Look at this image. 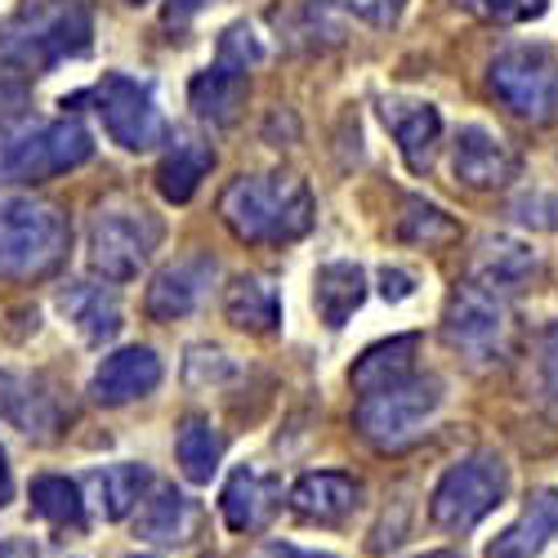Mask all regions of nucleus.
Wrapping results in <instances>:
<instances>
[{
  "label": "nucleus",
  "mask_w": 558,
  "mask_h": 558,
  "mask_svg": "<svg viewBox=\"0 0 558 558\" xmlns=\"http://www.w3.org/2000/svg\"><path fill=\"white\" fill-rule=\"evenodd\" d=\"M219 219L238 242L251 246H291L317 219L308 183L295 174H238L219 193Z\"/></svg>",
  "instance_id": "f257e3e1"
},
{
  "label": "nucleus",
  "mask_w": 558,
  "mask_h": 558,
  "mask_svg": "<svg viewBox=\"0 0 558 558\" xmlns=\"http://www.w3.org/2000/svg\"><path fill=\"white\" fill-rule=\"evenodd\" d=\"M72 246L68 215L45 197H0V277L36 282L50 277Z\"/></svg>",
  "instance_id": "f03ea898"
},
{
  "label": "nucleus",
  "mask_w": 558,
  "mask_h": 558,
  "mask_svg": "<svg viewBox=\"0 0 558 558\" xmlns=\"http://www.w3.org/2000/svg\"><path fill=\"white\" fill-rule=\"evenodd\" d=\"M95 36V19L81 0H54V5L23 10L0 32V59H10L27 76H45L68 59H81Z\"/></svg>",
  "instance_id": "7ed1b4c3"
},
{
  "label": "nucleus",
  "mask_w": 558,
  "mask_h": 558,
  "mask_svg": "<svg viewBox=\"0 0 558 558\" xmlns=\"http://www.w3.org/2000/svg\"><path fill=\"white\" fill-rule=\"evenodd\" d=\"M442 340L474 371L500 366L509 357V349H514V308H509V295L464 277L447 300Z\"/></svg>",
  "instance_id": "20e7f679"
},
{
  "label": "nucleus",
  "mask_w": 558,
  "mask_h": 558,
  "mask_svg": "<svg viewBox=\"0 0 558 558\" xmlns=\"http://www.w3.org/2000/svg\"><path fill=\"white\" fill-rule=\"evenodd\" d=\"M161 238L166 228L148 206L112 197L89 219V268L104 282H130V277H138V268H148Z\"/></svg>",
  "instance_id": "39448f33"
},
{
  "label": "nucleus",
  "mask_w": 558,
  "mask_h": 558,
  "mask_svg": "<svg viewBox=\"0 0 558 558\" xmlns=\"http://www.w3.org/2000/svg\"><path fill=\"white\" fill-rule=\"evenodd\" d=\"M95 157V138L76 117L40 121L27 130H14L0 138V189L10 183H45L54 174H68Z\"/></svg>",
  "instance_id": "423d86ee"
},
{
  "label": "nucleus",
  "mask_w": 558,
  "mask_h": 558,
  "mask_svg": "<svg viewBox=\"0 0 558 558\" xmlns=\"http://www.w3.org/2000/svg\"><path fill=\"white\" fill-rule=\"evenodd\" d=\"M442 407V380L434 376H407L389 389L362 393L353 407V429L376 451H402L425 434V425Z\"/></svg>",
  "instance_id": "0eeeda50"
},
{
  "label": "nucleus",
  "mask_w": 558,
  "mask_h": 558,
  "mask_svg": "<svg viewBox=\"0 0 558 558\" xmlns=\"http://www.w3.org/2000/svg\"><path fill=\"white\" fill-rule=\"evenodd\" d=\"M505 492H509L505 460L496 451H474V456L456 460L438 478V487L429 496V519L447 532H470L505 500Z\"/></svg>",
  "instance_id": "6e6552de"
},
{
  "label": "nucleus",
  "mask_w": 558,
  "mask_h": 558,
  "mask_svg": "<svg viewBox=\"0 0 558 558\" xmlns=\"http://www.w3.org/2000/svg\"><path fill=\"white\" fill-rule=\"evenodd\" d=\"M487 89L532 125L558 121V59L545 45H514L500 50L487 68Z\"/></svg>",
  "instance_id": "1a4fd4ad"
},
{
  "label": "nucleus",
  "mask_w": 558,
  "mask_h": 558,
  "mask_svg": "<svg viewBox=\"0 0 558 558\" xmlns=\"http://www.w3.org/2000/svg\"><path fill=\"white\" fill-rule=\"evenodd\" d=\"M89 99H95V112L104 117L108 138L125 153H153L170 138V125L144 81L125 72H104L99 85L89 89Z\"/></svg>",
  "instance_id": "9d476101"
},
{
  "label": "nucleus",
  "mask_w": 558,
  "mask_h": 558,
  "mask_svg": "<svg viewBox=\"0 0 558 558\" xmlns=\"http://www.w3.org/2000/svg\"><path fill=\"white\" fill-rule=\"evenodd\" d=\"M451 170L464 189L496 193V189H509V183L519 179V153L509 148L500 134H492L487 125H464L456 134V148H451Z\"/></svg>",
  "instance_id": "9b49d317"
},
{
  "label": "nucleus",
  "mask_w": 558,
  "mask_h": 558,
  "mask_svg": "<svg viewBox=\"0 0 558 558\" xmlns=\"http://www.w3.org/2000/svg\"><path fill=\"white\" fill-rule=\"evenodd\" d=\"M215 272H219V264H215V255H206V251L183 255V259H174L170 268H161V272L153 277L148 295H144L148 317H153V322H179V317H189V313L202 304L206 287L215 282Z\"/></svg>",
  "instance_id": "f8f14e48"
},
{
  "label": "nucleus",
  "mask_w": 558,
  "mask_h": 558,
  "mask_svg": "<svg viewBox=\"0 0 558 558\" xmlns=\"http://www.w3.org/2000/svg\"><path fill=\"white\" fill-rule=\"evenodd\" d=\"M157 385H161V357L148 344H130L99 362L95 380H89V398L99 407H121L134 398H148Z\"/></svg>",
  "instance_id": "ddd939ff"
},
{
  "label": "nucleus",
  "mask_w": 558,
  "mask_h": 558,
  "mask_svg": "<svg viewBox=\"0 0 558 558\" xmlns=\"http://www.w3.org/2000/svg\"><path fill=\"white\" fill-rule=\"evenodd\" d=\"M0 415L23 429L27 438H50L63 421L59 411V393L45 376H23V371H5L0 366Z\"/></svg>",
  "instance_id": "4468645a"
},
{
  "label": "nucleus",
  "mask_w": 558,
  "mask_h": 558,
  "mask_svg": "<svg viewBox=\"0 0 558 558\" xmlns=\"http://www.w3.org/2000/svg\"><path fill=\"white\" fill-rule=\"evenodd\" d=\"M380 117L389 125V134L398 138V153L407 161L411 174H429L438 144H442V117L434 104L421 99H380Z\"/></svg>",
  "instance_id": "2eb2a0df"
},
{
  "label": "nucleus",
  "mask_w": 558,
  "mask_h": 558,
  "mask_svg": "<svg viewBox=\"0 0 558 558\" xmlns=\"http://www.w3.org/2000/svg\"><path fill=\"white\" fill-rule=\"evenodd\" d=\"M219 509L232 532H259V527H268L277 509H282V483L264 470H238L223 483Z\"/></svg>",
  "instance_id": "dca6fc26"
},
{
  "label": "nucleus",
  "mask_w": 558,
  "mask_h": 558,
  "mask_svg": "<svg viewBox=\"0 0 558 558\" xmlns=\"http://www.w3.org/2000/svg\"><path fill=\"white\" fill-rule=\"evenodd\" d=\"M357 505H362V483L336 470L304 474L291 487V509L308 523H344Z\"/></svg>",
  "instance_id": "f3484780"
},
{
  "label": "nucleus",
  "mask_w": 558,
  "mask_h": 558,
  "mask_svg": "<svg viewBox=\"0 0 558 558\" xmlns=\"http://www.w3.org/2000/svg\"><path fill=\"white\" fill-rule=\"evenodd\" d=\"M554 536H558V492L541 487L527 496L519 523H509L487 545V558H536Z\"/></svg>",
  "instance_id": "a211bd4d"
},
{
  "label": "nucleus",
  "mask_w": 558,
  "mask_h": 558,
  "mask_svg": "<svg viewBox=\"0 0 558 558\" xmlns=\"http://www.w3.org/2000/svg\"><path fill=\"white\" fill-rule=\"evenodd\" d=\"M536 272H541L536 251L523 246V242H514V238H500V232H496V238H483V242H478V251H474V268H470L474 282L496 287V291H505V295L523 291Z\"/></svg>",
  "instance_id": "6ab92c4d"
},
{
  "label": "nucleus",
  "mask_w": 558,
  "mask_h": 558,
  "mask_svg": "<svg viewBox=\"0 0 558 558\" xmlns=\"http://www.w3.org/2000/svg\"><path fill=\"white\" fill-rule=\"evenodd\" d=\"M59 308L85 344H108L121 331V300L108 282H72L59 295Z\"/></svg>",
  "instance_id": "aec40b11"
},
{
  "label": "nucleus",
  "mask_w": 558,
  "mask_h": 558,
  "mask_svg": "<svg viewBox=\"0 0 558 558\" xmlns=\"http://www.w3.org/2000/svg\"><path fill=\"white\" fill-rule=\"evenodd\" d=\"M246 89H251V81H246L242 68H228V63L215 59L206 72L193 76L189 104H193V112H197L202 121H210V125H232V121L242 117V108H246Z\"/></svg>",
  "instance_id": "412c9836"
},
{
  "label": "nucleus",
  "mask_w": 558,
  "mask_h": 558,
  "mask_svg": "<svg viewBox=\"0 0 558 558\" xmlns=\"http://www.w3.org/2000/svg\"><path fill=\"white\" fill-rule=\"evenodd\" d=\"M223 317L238 331L268 336L277 322H282V295H277V287L268 282V277L242 272V277H232L228 291H223Z\"/></svg>",
  "instance_id": "4be33fe9"
},
{
  "label": "nucleus",
  "mask_w": 558,
  "mask_h": 558,
  "mask_svg": "<svg viewBox=\"0 0 558 558\" xmlns=\"http://www.w3.org/2000/svg\"><path fill=\"white\" fill-rule=\"evenodd\" d=\"M362 300H366V272L357 264L336 259V264H322L313 272V304L331 331L344 327V322L362 308Z\"/></svg>",
  "instance_id": "5701e85b"
},
{
  "label": "nucleus",
  "mask_w": 558,
  "mask_h": 558,
  "mask_svg": "<svg viewBox=\"0 0 558 558\" xmlns=\"http://www.w3.org/2000/svg\"><path fill=\"white\" fill-rule=\"evenodd\" d=\"M210 170H215V148L202 144V138H179L157 166V193L183 206V202H193V193L202 189V179Z\"/></svg>",
  "instance_id": "b1692460"
},
{
  "label": "nucleus",
  "mask_w": 558,
  "mask_h": 558,
  "mask_svg": "<svg viewBox=\"0 0 558 558\" xmlns=\"http://www.w3.org/2000/svg\"><path fill=\"white\" fill-rule=\"evenodd\" d=\"M415 353H421V336H393V340L371 344L353 362V389L357 393H376V389H389V385L415 376V371H411Z\"/></svg>",
  "instance_id": "393cba45"
},
{
  "label": "nucleus",
  "mask_w": 558,
  "mask_h": 558,
  "mask_svg": "<svg viewBox=\"0 0 558 558\" xmlns=\"http://www.w3.org/2000/svg\"><path fill=\"white\" fill-rule=\"evenodd\" d=\"M174 456H179V470L189 483H210L219 474V460H223V434L206 421V415H189L174 434Z\"/></svg>",
  "instance_id": "a878e982"
},
{
  "label": "nucleus",
  "mask_w": 558,
  "mask_h": 558,
  "mask_svg": "<svg viewBox=\"0 0 558 558\" xmlns=\"http://www.w3.org/2000/svg\"><path fill=\"white\" fill-rule=\"evenodd\" d=\"M193 527H197V509L174 487H157V496L144 500V509H138V536H148V541L174 545V541H189Z\"/></svg>",
  "instance_id": "bb28decb"
},
{
  "label": "nucleus",
  "mask_w": 558,
  "mask_h": 558,
  "mask_svg": "<svg viewBox=\"0 0 558 558\" xmlns=\"http://www.w3.org/2000/svg\"><path fill=\"white\" fill-rule=\"evenodd\" d=\"M148 483H153L148 464H134V460H125V464H108V470H95V474H89V487H95V496H99L104 519H125L130 509L144 500Z\"/></svg>",
  "instance_id": "cd10ccee"
},
{
  "label": "nucleus",
  "mask_w": 558,
  "mask_h": 558,
  "mask_svg": "<svg viewBox=\"0 0 558 558\" xmlns=\"http://www.w3.org/2000/svg\"><path fill=\"white\" fill-rule=\"evenodd\" d=\"M398 238L411 242V246L434 251V246L456 242L460 228H456V219H451L442 206L421 202V197H407V202H402V215H398Z\"/></svg>",
  "instance_id": "c85d7f7f"
},
{
  "label": "nucleus",
  "mask_w": 558,
  "mask_h": 558,
  "mask_svg": "<svg viewBox=\"0 0 558 558\" xmlns=\"http://www.w3.org/2000/svg\"><path fill=\"white\" fill-rule=\"evenodd\" d=\"M32 509L54 527H85V500H81V487L72 478L40 474L32 483Z\"/></svg>",
  "instance_id": "c756f323"
},
{
  "label": "nucleus",
  "mask_w": 558,
  "mask_h": 558,
  "mask_svg": "<svg viewBox=\"0 0 558 558\" xmlns=\"http://www.w3.org/2000/svg\"><path fill=\"white\" fill-rule=\"evenodd\" d=\"M27 108H32V76L10 59H0V138L27 117Z\"/></svg>",
  "instance_id": "7c9ffc66"
},
{
  "label": "nucleus",
  "mask_w": 558,
  "mask_h": 558,
  "mask_svg": "<svg viewBox=\"0 0 558 558\" xmlns=\"http://www.w3.org/2000/svg\"><path fill=\"white\" fill-rule=\"evenodd\" d=\"M456 5L492 27H519V23L541 19L549 10V0H456Z\"/></svg>",
  "instance_id": "2f4dec72"
},
{
  "label": "nucleus",
  "mask_w": 558,
  "mask_h": 558,
  "mask_svg": "<svg viewBox=\"0 0 558 558\" xmlns=\"http://www.w3.org/2000/svg\"><path fill=\"white\" fill-rule=\"evenodd\" d=\"M219 63H228V68H242V72H251L255 63H264V40L255 36V27L251 23H232L223 36H219V54H215Z\"/></svg>",
  "instance_id": "473e14b6"
},
{
  "label": "nucleus",
  "mask_w": 558,
  "mask_h": 558,
  "mask_svg": "<svg viewBox=\"0 0 558 558\" xmlns=\"http://www.w3.org/2000/svg\"><path fill=\"white\" fill-rule=\"evenodd\" d=\"M202 366L210 371V380H228V376H232V362H228V353H223V349H206V344L189 349V362H183V376H189V380L197 385V380H202V376H197ZM202 385H206V380H202Z\"/></svg>",
  "instance_id": "72a5a7b5"
},
{
  "label": "nucleus",
  "mask_w": 558,
  "mask_h": 558,
  "mask_svg": "<svg viewBox=\"0 0 558 558\" xmlns=\"http://www.w3.org/2000/svg\"><path fill=\"white\" fill-rule=\"evenodd\" d=\"M541 389L558 407V322L541 331Z\"/></svg>",
  "instance_id": "f704fd0d"
},
{
  "label": "nucleus",
  "mask_w": 558,
  "mask_h": 558,
  "mask_svg": "<svg viewBox=\"0 0 558 558\" xmlns=\"http://www.w3.org/2000/svg\"><path fill=\"white\" fill-rule=\"evenodd\" d=\"M344 5L371 27H393L402 19V10H407V0H344Z\"/></svg>",
  "instance_id": "c9c22d12"
},
{
  "label": "nucleus",
  "mask_w": 558,
  "mask_h": 558,
  "mask_svg": "<svg viewBox=\"0 0 558 558\" xmlns=\"http://www.w3.org/2000/svg\"><path fill=\"white\" fill-rule=\"evenodd\" d=\"M411 291H415V287H411V277H407L402 268H380V295H385V300L398 304V300H407Z\"/></svg>",
  "instance_id": "e433bc0d"
},
{
  "label": "nucleus",
  "mask_w": 558,
  "mask_h": 558,
  "mask_svg": "<svg viewBox=\"0 0 558 558\" xmlns=\"http://www.w3.org/2000/svg\"><path fill=\"white\" fill-rule=\"evenodd\" d=\"M210 5H219V0H170V5H166V23H189L193 14L210 10Z\"/></svg>",
  "instance_id": "4c0bfd02"
},
{
  "label": "nucleus",
  "mask_w": 558,
  "mask_h": 558,
  "mask_svg": "<svg viewBox=\"0 0 558 558\" xmlns=\"http://www.w3.org/2000/svg\"><path fill=\"white\" fill-rule=\"evenodd\" d=\"M255 558H331V554H313V549H295V545H287V541H268Z\"/></svg>",
  "instance_id": "58836bf2"
},
{
  "label": "nucleus",
  "mask_w": 558,
  "mask_h": 558,
  "mask_svg": "<svg viewBox=\"0 0 558 558\" xmlns=\"http://www.w3.org/2000/svg\"><path fill=\"white\" fill-rule=\"evenodd\" d=\"M14 500V474H10V456L5 447H0V509H5Z\"/></svg>",
  "instance_id": "ea45409f"
},
{
  "label": "nucleus",
  "mask_w": 558,
  "mask_h": 558,
  "mask_svg": "<svg viewBox=\"0 0 558 558\" xmlns=\"http://www.w3.org/2000/svg\"><path fill=\"white\" fill-rule=\"evenodd\" d=\"M0 558H36V549L23 545V541H5V545H0Z\"/></svg>",
  "instance_id": "a19ab883"
},
{
  "label": "nucleus",
  "mask_w": 558,
  "mask_h": 558,
  "mask_svg": "<svg viewBox=\"0 0 558 558\" xmlns=\"http://www.w3.org/2000/svg\"><path fill=\"white\" fill-rule=\"evenodd\" d=\"M421 558H456V554H421Z\"/></svg>",
  "instance_id": "79ce46f5"
},
{
  "label": "nucleus",
  "mask_w": 558,
  "mask_h": 558,
  "mask_svg": "<svg viewBox=\"0 0 558 558\" xmlns=\"http://www.w3.org/2000/svg\"><path fill=\"white\" fill-rule=\"evenodd\" d=\"M125 5H148V0H125Z\"/></svg>",
  "instance_id": "37998d69"
},
{
  "label": "nucleus",
  "mask_w": 558,
  "mask_h": 558,
  "mask_svg": "<svg viewBox=\"0 0 558 558\" xmlns=\"http://www.w3.org/2000/svg\"><path fill=\"white\" fill-rule=\"evenodd\" d=\"M130 558H148V554H130Z\"/></svg>",
  "instance_id": "c03bdc74"
}]
</instances>
